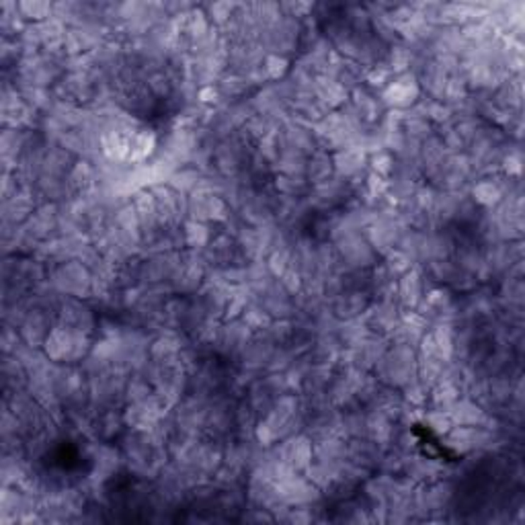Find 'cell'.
Instances as JSON below:
<instances>
[{"label":"cell","instance_id":"6da1fadb","mask_svg":"<svg viewBox=\"0 0 525 525\" xmlns=\"http://www.w3.org/2000/svg\"><path fill=\"white\" fill-rule=\"evenodd\" d=\"M394 297L404 308H419L423 297H425V285H423V277L417 269H408L406 273L400 275L399 281H396Z\"/></svg>","mask_w":525,"mask_h":525},{"label":"cell","instance_id":"7a4b0ae2","mask_svg":"<svg viewBox=\"0 0 525 525\" xmlns=\"http://www.w3.org/2000/svg\"><path fill=\"white\" fill-rule=\"evenodd\" d=\"M384 103L396 109H406L419 99V84L415 83L413 76H400L396 83L388 84L384 88Z\"/></svg>","mask_w":525,"mask_h":525},{"label":"cell","instance_id":"3957f363","mask_svg":"<svg viewBox=\"0 0 525 525\" xmlns=\"http://www.w3.org/2000/svg\"><path fill=\"white\" fill-rule=\"evenodd\" d=\"M365 163V148L363 146H347L336 150V154L333 156V168L336 170L338 177L343 179H349V177H355L359 170L363 168Z\"/></svg>","mask_w":525,"mask_h":525},{"label":"cell","instance_id":"277c9868","mask_svg":"<svg viewBox=\"0 0 525 525\" xmlns=\"http://www.w3.org/2000/svg\"><path fill=\"white\" fill-rule=\"evenodd\" d=\"M333 158L326 152H312L306 160V179H310L314 185L333 179Z\"/></svg>","mask_w":525,"mask_h":525},{"label":"cell","instance_id":"5b68a950","mask_svg":"<svg viewBox=\"0 0 525 525\" xmlns=\"http://www.w3.org/2000/svg\"><path fill=\"white\" fill-rule=\"evenodd\" d=\"M472 195H474V201L478 206L484 208H497L501 201H503V189L497 181L492 179H484L478 181L474 187H472Z\"/></svg>","mask_w":525,"mask_h":525},{"label":"cell","instance_id":"8992f818","mask_svg":"<svg viewBox=\"0 0 525 525\" xmlns=\"http://www.w3.org/2000/svg\"><path fill=\"white\" fill-rule=\"evenodd\" d=\"M154 136L148 131H136L131 138V148H129V158L127 163H142L154 150Z\"/></svg>","mask_w":525,"mask_h":525},{"label":"cell","instance_id":"52a82bcc","mask_svg":"<svg viewBox=\"0 0 525 525\" xmlns=\"http://www.w3.org/2000/svg\"><path fill=\"white\" fill-rule=\"evenodd\" d=\"M183 242L193 247V249H199V247L210 244V230H208V226L203 222H199V220H189L183 226Z\"/></svg>","mask_w":525,"mask_h":525},{"label":"cell","instance_id":"ba28073f","mask_svg":"<svg viewBox=\"0 0 525 525\" xmlns=\"http://www.w3.org/2000/svg\"><path fill=\"white\" fill-rule=\"evenodd\" d=\"M288 68H290V62L283 56H279V54L265 56V60L261 64V70H263V74H265L267 81H279V78H283L285 72H288Z\"/></svg>","mask_w":525,"mask_h":525},{"label":"cell","instance_id":"9c48e42d","mask_svg":"<svg viewBox=\"0 0 525 525\" xmlns=\"http://www.w3.org/2000/svg\"><path fill=\"white\" fill-rule=\"evenodd\" d=\"M370 165H372L374 175H378V177H388V175H392V172H394V167H396L392 154H390V152H384V150H378V152L372 156Z\"/></svg>","mask_w":525,"mask_h":525},{"label":"cell","instance_id":"30bf717a","mask_svg":"<svg viewBox=\"0 0 525 525\" xmlns=\"http://www.w3.org/2000/svg\"><path fill=\"white\" fill-rule=\"evenodd\" d=\"M386 81H388V70L382 66H372L365 74V83H370V86H384Z\"/></svg>","mask_w":525,"mask_h":525},{"label":"cell","instance_id":"8fae6325","mask_svg":"<svg viewBox=\"0 0 525 525\" xmlns=\"http://www.w3.org/2000/svg\"><path fill=\"white\" fill-rule=\"evenodd\" d=\"M220 97H222V95H220V90H218V86H213V84H206V86H201V88H199V93H197V99H199L201 103H206V105L216 103Z\"/></svg>","mask_w":525,"mask_h":525},{"label":"cell","instance_id":"7c38bea8","mask_svg":"<svg viewBox=\"0 0 525 525\" xmlns=\"http://www.w3.org/2000/svg\"><path fill=\"white\" fill-rule=\"evenodd\" d=\"M503 165L505 172H507L509 177H519V172H521V158H519L517 154H509L503 160Z\"/></svg>","mask_w":525,"mask_h":525}]
</instances>
